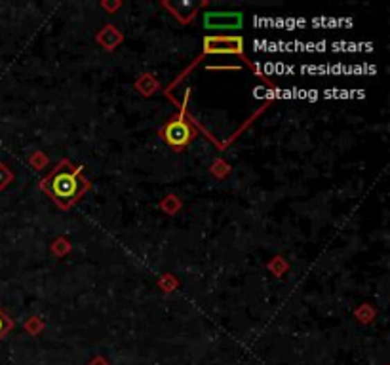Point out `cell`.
<instances>
[{
    "label": "cell",
    "instance_id": "6da1fadb",
    "mask_svg": "<svg viewBox=\"0 0 390 365\" xmlns=\"http://www.w3.org/2000/svg\"><path fill=\"white\" fill-rule=\"evenodd\" d=\"M44 188L53 200L60 202L61 206H69L88 188V183L80 177L78 168L76 170L60 168L46 177Z\"/></svg>",
    "mask_w": 390,
    "mask_h": 365
},
{
    "label": "cell",
    "instance_id": "5b68a950",
    "mask_svg": "<svg viewBox=\"0 0 390 365\" xmlns=\"http://www.w3.org/2000/svg\"><path fill=\"white\" fill-rule=\"evenodd\" d=\"M12 326H14V323H12V320H10V318H8L6 314L2 312V310H0V339L6 335L8 331L12 329Z\"/></svg>",
    "mask_w": 390,
    "mask_h": 365
},
{
    "label": "cell",
    "instance_id": "7a4b0ae2",
    "mask_svg": "<svg viewBox=\"0 0 390 365\" xmlns=\"http://www.w3.org/2000/svg\"><path fill=\"white\" fill-rule=\"evenodd\" d=\"M164 139L166 143H170L175 149L185 147L190 139H193V130L190 124L185 118V111L179 112V116H175L173 120H170L164 127Z\"/></svg>",
    "mask_w": 390,
    "mask_h": 365
},
{
    "label": "cell",
    "instance_id": "277c9868",
    "mask_svg": "<svg viewBox=\"0 0 390 365\" xmlns=\"http://www.w3.org/2000/svg\"><path fill=\"white\" fill-rule=\"evenodd\" d=\"M204 23L206 27H211V29H236L242 25V14H236V12H231V14H206L204 17Z\"/></svg>",
    "mask_w": 390,
    "mask_h": 365
},
{
    "label": "cell",
    "instance_id": "3957f363",
    "mask_svg": "<svg viewBox=\"0 0 390 365\" xmlns=\"http://www.w3.org/2000/svg\"><path fill=\"white\" fill-rule=\"evenodd\" d=\"M206 53H242L244 40L240 37H210L204 40Z\"/></svg>",
    "mask_w": 390,
    "mask_h": 365
}]
</instances>
